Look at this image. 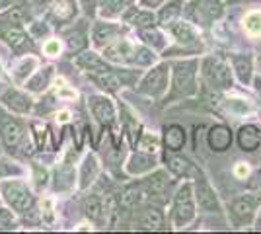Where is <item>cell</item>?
<instances>
[{
	"label": "cell",
	"instance_id": "cell-42",
	"mask_svg": "<svg viewBox=\"0 0 261 234\" xmlns=\"http://www.w3.org/2000/svg\"><path fill=\"white\" fill-rule=\"evenodd\" d=\"M139 148L144 150V152H156L158 148H160V139L152 133H142V139L141 143H139Z\"/></svg>",
	"mask_w": 261,
	"mask_h": 234
},
{
	"label": "cell",
	"instance_id": "cell-39",
	"mask_svg": "<svg viewBox=\"0 0 261 234\" xmlns=\"http://www.w3.org/2000/svg\"><path fill=\"white\" fill-rule=\"evenodd\" d=\"M156 63V55L154 49L146 47V45H139L135 47V55H133V65L137 67H152Z\"/></svg>",
	"mask_w": 261,
	"mask_h": 234
},
{
	"label": "cell",
	"instance_id": "cell-37",
	"mask_svg": "<svg viewBox=\"0 0 261 234\" xmlns=\"http://www.w3.org/2000/svg\"><path fill=\"white\" fill-rule=\"evenodd\" d=\"M156 22H158V18H156V14L152 10H139V8L133 12V16L129 20V23L135 30L150 28V25H156Z\"/></svg>",
	"mask_w": 261,
	"mask_h": 234
},
{
	"label": "cell",
	"instance_id": "cell-58",
	"mask_svg": "<svg viewBox=\"0 0 261 234\" xmlns=\"http://www.w3.org/2000/svg\"><path fill=\"white\" fill-rule=\"evenodd\" d=\"M0 76H2V63H0Z\"/></svg>",
	"mask_w": 261,
	"mask_h": 234
},
{
	"label": "cell",
	"instance_id": "cell-54",
	"mask_svg": "<svg viewBox=\"0 0 261 234\" xmlns=\"http://www.w3.org/2000/svg\"><path fill=\"white\" fill-rule=\"evenodd\" d=\"M68 119H70V112L63 110L61 113H57V121H59V123H66Z\"/></svg>",
	"mask_w": 261,
	"mask_h": 234
},
{
	"label": "cell",
	"instance_id": "cell-24",
	"mask_svg": "<svg viewBox=\"0 0 261 234\" xmlns=\"http://www.w3.org/2000/svg\"><path fill=\"white\" fill-rule=\"evenodd\" d=\"M76 65L86 74H94V72H103V70H108L111 68L113 65L103 59V55H98L96 51H84V53H80L76 57Z\"/></svg>",
	"mask_w": 261,
	"mask_h": 234
},
{
	"label": "cell",
	"instance_id": "cell-57",
	"mask_svg": "<svg viewBox=\"0 0 261 234\" xmlns=\"http://www.w3.org/2000/svg\"><path fill=\"white\" fill-rule=\"evenodd\" d=\"M255 90H257V94L261 96V78H255Z\"/></svg>",
	"mask_w": 261,
	"mask_h": 234
},
{
	"label": "cell",
	"instance_id": "cell-59",
	"mask_svg": "<svg viewBox=\"0 0 261 234\" xmlns=\"http://www.w3.org/2000/svg\"><path fill=\"white\" fill-rule=\"evenodd\" d=\"M0 148H2V143H0Z\"/></svg>",
	"mask_w": 261,
	"mask_h": 234
},
{
	"label": "cell",
	"instance_id": "cell-1",
	"mask_svg": "<svg viewBox=\"0 0 261 234\" xmlns=\"http://www.w3.org/2000/svg\"><path fill=\"white\" fill-rule=\"evenodd\" d=\"M197 70H199V61L197 59L175 61L172 65V92H170V96H166V103L179 100V98L195 96L197 90H199Z\"/></svg>",
	"mask_w": 261,
	"mask_h": 234
},
{
	"label": "cell",
	"instance_id": "cell-14",
	"mask_svg": "<svg viewBox=\"0 0 261 234\" xmlns=\"http://www.w3.org/2000/svg\"><path fill=\"white\" fill-rule=\"evenodd\" d=\"M88 108H90L92 115L96 117V121L101 123V125L109 127V125L115 123V117H117L115 106L106 96H90L88 98Z\"/></svg>",
	"mask_w": 261,
	"mask_h": 234
},
{
	"label": "cell",
	"instance_id": "cell-36",
	"mask_svg": "<svg viewBox=\"0 0 261 234\" xmlns=\"http://www.w3.org/2000/svg\"><path fill=\"white\" fill-rule=\"evenodd\" d=\"M168 168H170L172 174H175V176H184V178H189V176L195 172L193 162H191L187 156H181V154L172 156V158L168 160Z\"/></svg>",
	"mask_w": 261,
	"mask_h": 234
},
{
	"label": "cell",
	"instance_id": "cell-30",
	"mask_svg": "<svg viewBox=\"0 0 261 234\" xmlns=\"http://www.w3.org/2000/svg\"><path fill=\"white\" fill-rule=\"evenodd\" d=\"M32 4L30 2H16V4H12L10 8H6V10L0 14V18H4V20H8L12 23H18V25H23V23L30 22V18H32Z\"/></svg>",
	"mask_w": 261,
	"mask_h": 234
},
{
	"label": "cell",
	"instance_id": "cell-11",
	"mask_svg": "<svg viewBox=\"0 0 261 234\" xmlns=\"http://www.w3.org/2000/svg\"><path fill=\"white\" fill-rule=\"evenodd\" d=\"M259 205V197H251V195H242L238 199L232 201L230 215L236 221V224H251L255 211Z\"/></svg>",
	"mask_w": 261,
	"mask_h": 234
},
{
	"label": "cell",
	"instance_id": "cell-12",
	"mask_svg": "<svg viewBox=\"0 0 261 234\" xmlns=\"http://www.w3.org/2000/svg\"><path fill=\"white\" fill-rule=\"evenodd\" d=\"M0 39L8 45V47H12L14 51H20L30 41V34L23 30L22 25L0 18Z\"/></svg>",
	"mask_w": 261,
	"mask_h": 234
},
{
	"label": "cell",
	"instance_id": "cell-25",
	"mask_svg": "<svg viewBox=\"0 0 261 234\" xmlns=\"http://www.w3.org/2000/svg\"><path fill=\"white\" fill-rule=\"evenodd\" d=\"M238 146L244 152H255L261 145V131L257 125H242L236 133Z\"/></svg>",
	"mask_w": 261,
	"mask_h": 234
},
{
	"label": "cell",
	"instance_id": "cell-50",
	"mask_svg": "<svg viewBox=\"0 0 261 234\" xmlns=\"http://www.w3.org/2000/svg\"><path fill=\"white\" fill-rule=\"evenodd\" d=\"M80 2V6H82V10L86 16H94L96 14V6H94V0H78Z\"/></svg>",
	"mask_w": 261,
	"mask_h": 234
},
{
	"label": "cell",
	"instance_id": "cell-20",
	"mask_svg": "<svg viewBox=\"0 0 261 234\" xmlns=\"http://www.w3.org/2000/svg\"><path fill=\"white\" fill-rule=\"evenodd\" d=\"M156 168V158L152 152H133L125 164V170L129 176H142V174H150Z\"/></svg>",
	"mask_w": 261,
	"mask_h": 234
},
{
	"label": "cell",
	"instance_id": "cell-35",
	"mask_svg": "<svg viewBox=\"0 0 261 234\" xmlns=\"http://www.w3.org/2000/svg\"><path fill=\"white\" fill-rule=\"evenodd\" d=\"M72 188H74V168L70 164H65V166L59 168L57 174H55V190L66 193Z\"/></svg>",
	"mask_w": 261,
	"mask_h": 234
},
{
	"label": "cell",
	"instance_id": "cell-27",
	"mask_svg": "<svg viewBox=\"0 0 261 234\" xmlns=\"http://www.w3.org/2000/svg\"><path fill=\"white\" fill-rule=\"evenodd\" d=\"M37 67H39V59H37V57H33V55L22 57L10 70L14 82H16V84H25L28 78L37 70Z\"/></svg>",
	"mask_w": 261,
	"mask_h": 234
},
{
	"label": "cell",
	"instance_id": "cell-49",
	"mask_svg": "<svg viewBox=\"0 0 261 234\" xmlns=\"http://www.w3.org/2000/svg\"><path fill=\"white\" fill-rule=\"evenodd\" d=\"M35 181H37V188L39 190H43L45 186H47V170L45 168H39V166H35Z\"/></svg>",
	"mask_w": 261,
	"mask_h": 234
},
{
	"label": "cell",
	"instance_id": "cell-19",
	"mask_svg": "<svg viewBox=\"0 0 261 234\" xmlns=\"http://www.w3.org/2000/svg\"><path fill=\"white\" fill-rule=\"evenodd\" d=\"M146 197H150L148 195V190H146V186H144V181H135V184H129L125 190L121 191V197H119V203L123 209H137V207H141L142 203L146 201Z\"/></svg>",
	"mask_w": 261,
	"mask_h": 234
},
{
	"label": "cell",
	"instance_id": "cell-26",
	"mask_svg": "<svg viewBox=\"0 0 261 234\" xmlns=\"http://www.w3.org/2000/svg\"><path fill=\"white\" fill-rule=\"evenodd\" d=\"M164 224H166V217L160 207H146L137 219V228L141 230H162Z\"/></svg>",
	"mask_w": 261,
	"mask_h": 234
},
{
	"label": "cell",
	"instance_id": "cell-43",
	"mask_svg": "<svg viewBox=\"0 0 261 234\" xmlns=\"http://www.w3.org/2000/svg\"><path fill=\"white\" fill-rule=\"evenodd\" d=\"M28 34H30L32 39H45L47 35L51 34V28H49V23L47 22H32L30 23Z\"/></svg>",
	"mask_w": 261,
	"mask_h": 234
},
{
	"label": "cell",
	"instance_id": "cell-48",
	"mask_svg": "<svg viewBox=\"0 0 261 234\" xmlns=\"http://www.w3.org/2000/svg\"><path fill=\"white\" fill-rule=\"evenodd\" d=\"M41 217H43L45 223H53L55 221V213H53V201L45 199L43 207H41Z\"/></svg>",
	"mask_w": 261,
	"mask_h": 234
},
{
	"label": "cell",
	"instance_id": "cell-34",
	"mask_svg": "<svg viewBox=\"0 0 261 234\" xmlns=\"http://www.w3.org/2000/svg\"><path fill=\"white\" fill-rule=\"evenodd\" d=\"M133 4H135V0H108V4L103 8H99V16L106 18V20L119 18L129 10Z\"/></svg>",
	"mask_w": 261,
	"mask_h": 234
},
{
	"label": "cell",
	"instance_id": "cell-51",
	"mask_svg": "<svg viewBox=\"0 0 261 234\" xmlns=\"http://www.w3.org/2000/svg\"><path fill=\"white\" fill-rule=\"evenodd\" d=\"M166 0H141V4L144 8H148V10H154V8H158V6H162Z\"/></svg>",
	"mask_w": 261,
	"mask_h": 234
},
{
	"label": "cell",
	"instance_id": "cell-22",
	"mask_svg": "<svg viewBox=\"0 0 261 234\" xmlns=\"http://www.w3.org/2000/svg\"><path fill=\"white\" fill-rule=\"evenodd\" d=\"M55 78V67L53 65H45V67L37 68L32 76L25 82V90L32 94H43L45 90L51 86Z\"/></svg>",
	"mask_w": 261,
	"mask_h": 234
},
{
	"label": "cell",
	"instance_id": "cell-41",
	"mask_svg": "<svg viewBox=\"0 0 261 234\" xmlns=\"http://www.w3.org/2000/svg\"><path fill=\"white\" fill-rule=\"evenodd\" d=\"M226 108L234 115H248V113L253 112V106L248 100H242V98H228L226 100Z\"/></svg>",
	"mask_w": 261,
	"mask_h": 234
},
{
	"label": "cell",
	"instance_id": "cell-32",
	"mask_svg": "<svg viewBox=\"0 0 261 234\" xmlns=\"http://www.w3.org/2000/svg\"><path fill=\"white\" fill-rule=\"evenodd\" d=\"M137 34H139L142 43L146 45V47H150V49H154V51H162V49H166V45H168L166 35L156 25L144 28V30H137Z\"/></svg>",
	"mask_w": 261,
	"mask_h": 234
},
{
	"label": "cell",
	"instance_id": "cell-56",
	"mask_svg": "<svg viewBox=\"0 0 261 234\" xmlns=\"http://www.w3.org/2000/svg\"><path fill=\"white\" fill-rule=\"evenodd\" d=\"M106 4H108V0H94V6L96 8H103Z\"/></svg>",
	"mask_w": 261,
	"mask_h": 234
},
{
	"label": "cell",
	"instance_id": "cell-4",
	"mask_svg": "<svg viewBox=\"0 0 261 234\" xmlns=\"http://www.w3.org/2000/svg\"><path fill=\"white\" fill-rule=\"evenodd\" d=\"M195 215L197 201L193 184L185 181L184 186H179V190L174 197V205H172V224H174V228H185L195 219Z\"/></svg>",
	"mask_w": 261,
	"mask_h": 234
},
{
	"label": "cell",
	"instance_id": "cell-33",
	"mask_svg": "<svg viewBox=\"0 0 261 234\" xmlns=\"http://www.w3.org/2000/svg\"><path fill=\"white\" fill-rule=\"evenodd\" d=\"M98 172H99V166L96 156L88 154L84 158V162H82V166H80V190H88L96 181Z\"/></svg>",
	"mask_w": 261,
	"mask_h": 234
},
{
	"label": "cell",
	"instance_id": "cell-10",
	"mask_svg": "<svg viewBox=\"0 0 261 234\" xmlns=\"http://www.w3.org/2000/svg\"><path fill=\"white\" fill-rule=\"evenodd\" d=\"M135 47H137V45H133L130 41L121 37L117 41L101 47V55H103V59L109 61L111 65H129V63L133 65Z\"/></svg>",
	"mask_w": 261,
	"mask_h": 234
},
{
	"label": "cell",
	"instance_id": "cell-40",
	"mask_svg": "<svg viewBox=\"0 0 261 234\" xmlns=\"http://www.w3.org/2000/svg\"><path fill=\"white\" fill-rule=\"evenodd\" d=\"M23 174H25V170L18 162H14L10 158H0V179L16 178V176H23Z\"/></svg>",
	"mask_w": 261,
	"mask_h": 234
},
{
	"label": "cell",
	"instance_id": "cell-53",
	"mask_svg": "<svg viewBox=\"0 0 261 234\" xmlns=\"http://www.w3.org/2000/svg\"><path fill=\"white\" fill-rule=\"evenodd\" d=\"M33 6H37V8H45V6H49V4H53L55 0H30Z\"/></svg>",
	"mask_w": 261,
	"mask_h": 234
},
{
	"label": "cell",
	"instance_id": "cell-45",
	"mask_svg": "<svg viewBox=\"0 0 261 234\" xmlns=\"http://www.w3.org/2000/svg\"><path fill=\"white\" fill-rule=\"evenodd\" d=\"M32 131H33V139H35V145H37V148H43L45 137H47V127H45L43 123L33 121L32 123Z\"/></svg>",
	"mask_w": 261,
	"mask_h": 234
},
{
	"label": "cell",
	"instance_id": "cell-16",
	"mask_svg": "<svg viewBox=\"0 0 261 234\" xmlns=\"http://www.w3.org/2000/svg\"><path fill=\"white\" fill-rule=\"evenodd\" d=\"M232 141H234V133H232V129H230L228 125L218 123V125H213L208 129L207 143L213 152H226V150H230L232 148Z\"/></svg>",
	"mask_w": 261,
	"mask_h": 234
},
{
	"label": "cell",
	"instance_id": "cell-2",
	"mask_svg": "<svg viewBox=\"0 0 261 234\" xmlns=\"http://www.w3.org/2000/svg\"><path fill=\"white\" fill-rule=\"evenodd\" d=\"M30 141V135H28V127L20 117H14L12 113L4 112L0 108V143L2 146L12 152V154H18L22 152L25 154V143Z\"/></svg>",
	"mask_w": 261,
	"mask_h": 234
},
{
	"label": "cell",
	"instance_id": "cell-5",
	"mask_svg": "<svg viewBox=\"0 0 261 234\" xmlns=\"http://www.w3.org/2000/svg\"><path fill=\"white\" fill-rule=\"evenodd\" d=\"M170 76H172V67L168 63L152 65V68L139 82L137 90L144 96H150V98H162L170 86Z\"/></svg>",
	"mask_w": 261,
	"mask_h": 234
},
{
	"label": "cell",
	"instance_id": "cell-9",
	"mask_svg": "<svg viewBox=\"0 0 261 234\" xmlns=\"http://www.w3.org/2000/svg\"><path fill=\"white\" fill-rule=\"evenodd\" d=\"M0 101L4 108H8L12 113H18V115H28L33 112V100L30 94H25L18 88H6L0 94Z\"/></svg>",
	"mask_w": 261,
	"mask_h": 234
},
{
	"label": "cell",
	"instance_id": "cell-3",
	"mask_svg": "<svg viewBox=\"0 0 261 234\" xmlns=\"http://www.w3.org/2000/svg\"><path fill=\"white\" fill-rule=\"evenodd\" d=\"M0 195L16 215H30L35 209L33 191L28 188V184H23L20 179L2 181L0 184Z\"/></svg>",
	"mask_w": 261,
	"mask_h": 234
},
{
	"label": "cell",
	"instance_id": "cell-31",
	"mask_svg": "<svg viewBox=\"0 0 261 234\" xmlns=\"http://www.w3.org/2000/svg\"><path fill=\"white\" fill-rule=\"evenodd\" d=\"M181 10H184V2L181 0H168V2H164L162 8L158 10V23L164 25V28H168V25H172L174 22L179 20V16H181Z\"/></svg>",
	"mask_w": 261,
	"mask_h": 234
},
{
	"label": "cell",
	"instance_id": "cell-7",
	"mask_svg": "<svg viewBox=\"0 0 261 234\" xmlns=\"http://www.w3.org/2000/svg\"><path fill=\"white\" fill-rule=\"evenodd\" d=\"M135 72H139V70H123V72H117V68L111 67V68H108V70H103V72L88 74V78H90L101 92H106V94H115V92H119V90L127 84L125 76H130V74H135Z\"/></svg>",
	"mask_w": 261,
	"mask_h": 234
},
{
	"label": "cell",
	"instance_id": "cell-28",
	"mask_svg": "<svg viewBox=\"0 0 261 234\" xmlns=\"http://www.w3.org/2000/svg\"><path fill=\"white\" fill-rule=\"evenodd\" d=\"M232 70L242 84H250L253 78V59L251 55H232Z\"/></svg>",
	"mask_w": 261,
	"mask_h": 234
},
{
	"label": "cell",
	"instance_id": "cell-6",
	"mask_svg": "<svg viewBox=\"0 0 261 234\" xmlns=\"http://www.w3.org/2000/svg\"><path fill=\"white\" fill-rule=\"evenodd\" d=\"M201 72L203 78L208 82V86L215 90H230L234 84V78H232V68L226 61L218 59V57H207L203 63H201Z\"/></svg>",
	"mask_w": 261,
	"mask_h": 234
},
{
	"label": "cell",
	"instance_id": "cell-29",
	"mask_svg": "<svg viewBox=\"0 0 261 234\" xmlns=\"http://www.w3.org/2000/svg\"><path fill=\"white\" fill-rule=\"evenodd\" d=\"M82 211L86 215L92 223H101L103 221V215H106V205L103 199L96 195V193H90L82 199Z\"/></svg>",
	"mask_w": 261,
	"mask_h": 234
},
{
	"label": "cell",
	"instance_id": "cell-13",
	"mask_svg": "<svg viewBox=\"0 0 261 234\" xmlns=\"http://www.w3.org/2000/svg\"><path fill=\"white\" fill-rule=\"evenodd\" d=\"M170 34L174 35L175 43L179 47H191V49H201V37L197 34V30L193 28V23L177 20L172 25H168Z\"/></svg>",
	"mask_w": 261,
	"mask_h": 234
},
{
	"label": "cell",
	"instance_id": "cell-55",
	"mask_svg": "<svg viewBox=\"0 0 261 234\" xmlns=\"http://www.w3.org/2000/svg\"><path fill=\"white\" fill-rule=\"evenodd\" d=\"M18 0H0V12H4L6 8H10L12 4H16Z\"/></svg>",
	"mask_w": 261,
	"mask_h": 234
},
{
	"label": "cell",
	"instance_id": "cell-18",
	"mask_svg": "<svg viewBox=\"0 0 261 234\" xmlns=\"http://www.w3.org/2000/svg\"><path fill=\"white\" fill-rule=\"evenodd\" d=\"M123 37V28H119L117 23L111 22H98L92 30V41L96 47H106V45L113 43Z\"/></svg>",
	"mask_w": 261,
	"mask_h": 234
},
{
	"label": "cell",
	"instance_id": "cell-47",
	"mask_svg": "<svg viewBox=\"0 0 261 234\" xmlns=\"http://www.w3.org/2000/svg\"><path fill=\"white\" fill-rule=\"evenodd\" d=\"M248 190L261 193V170H255L250 178H248Z\"/></svg>",
	"mask_w": 261,
	"mask_h": 234
},
{
	"label": "cell",
	"instance_id": "cell-17",
	"mask_svg": "<svg viewBox=\"0 0 261 234\" xmlns=\"http://www.w3.org/2000/svg\"><path fill=\"white\" fill-rule=\"evenodd\" d=\"M78 16V2L76 0H55L49 8V20L59 25L70 23Z\"/></svg>",
	"mask_w": 261,
	"mask_h": 234
},
{
	"label": "cell",
	"instance_id": "cell-46",
	"mask_svg": "<svg viewBox=\"0 0 261 234\" xmlns=\"http://www.w3.org/2000/svg\"><path fill=\"white\" fill-rule=\"evenodd\" d=\"M43 53L47 57H59V53H61V39H47L43 43Z\"/></svg>",
	"mask_w": 261,
	"mask_h": 234
},
{
	"label": "cell",
	"instance_id": "cell-8",
	"mask_svg": "<svg viewBox=\"0 0 261 234\" xmlns=\"http://www.w3.org/2000/svg\"><path fill=\"white\" fill-rule=\"evenodd\" d=\"M193 191H195V201L199 205V209L205 213H220L222 207H220V201H218L217 191L211 188V184L207 181L205 176H199L195 179V186H193Z\"/></svg>",
	"mask_w": 261,
	"mask_h": 234
},
{
	"label": "cell",
	"instance_id": "cell-44",
	"mask_svg": "<svg viewBox=\"0 0 261 234\" xmlns=\"http://www.w3.org/2000/svg\"><path fill=\"white\" fill-rule=\"evenodd\" d=\"M0 228H2V230H12V228H18V223H16L14 213H12L10 209L0 207Z\"/></svg>",
	"mask_w": 261,
	"mask_h": 234
},
{
	"label": "cell",
	"instance_id": "cell-52",
	"mask_svg": "<svg viewBox=\"0 0 261 234\" xmlns=\"http://www.w3.org/2000/svg\"><path fill=\"white\" fill-rule=\"evenodd\" d=\"M248 172H250V170H248V166H246L244 162H240L238 166H236V176H238V178H246Z\"/></svg>",
	"mask_w": 261,
	"mask_h": 234
},
{
	"label": "cell",
	"instance_id": "cell-23",
	"mask_svg": "<svg viewBox=\"0 0 261 234\" xmlns=\"http://www.w3.org/2000/svg\"><path fill=\"white\" fill-rule=\"evenodd\" d=\"M185 141H187V133H185V129L181 125L172 123V125H168L164 129L162 143L166 150H170V152H181L185 148Z\"/></svg>",
	"mask_w": 261,
	"mask_h": 234
},
{
	"label": "cell",
	"instance_id": "cell-15",
	"mask_svg": "<svg viewBox=\"0 0 261 234\" xmlns=\"http://www.w3.org/2000/svg\"><path fill=\"white\" fill-rule=\"evenodd\" d=\"M193 8H197V10L191 12V14H193V20L199 25H211L213 22H217L224 12L220 0H197Z\"/></svg>",
	"mask_w": 261,
	"mask_h": 234
},
{
	"label": "cell",
	"instance_id": "cell-21",
	"mask_svg": "<svg viewBox=\"0 0 261 234\" xmlns=\"http://www.w3.org/2000/svg\"><path fill=\"white\" fill-rule=\"evenodd\" d=\"M88 39H90V37H88L86 22L74 23L72 28H68V30L65 32L66 47H68V51H70V53H74V55H78L80 51H86Z\"/></svg>",
	"mask_w": 261,
	"mask_h": 234
},
{
	"label": "cell",
	"instance_id": "cell-38",
	"mask_svg": "<svg viewBox=\"0 0 261 234\" xmlns=\"http://www.w3.org/2000/svg\"><path fill=\"white\" fill-rule=\"evenodd\" d=\"M244 32L250 35V37H261V10L248 12L244 16Z\"/></svg>",
	"mask_w": 261,
	"mask_h": 234
}]
</instances>
